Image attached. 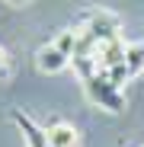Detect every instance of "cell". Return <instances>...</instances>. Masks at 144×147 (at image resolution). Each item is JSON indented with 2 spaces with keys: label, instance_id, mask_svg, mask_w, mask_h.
Returning <instances> with one entry per match:
<instances>
[{
  "label": "cell",
  "instance_id": "1",
  "mask_svg": "<svg viewBox=\"0 0 144 147\" xmlns=\"http://www.w3.org/2000/svg\"><path fill=\"white\" fill-rule=\"evenodd\" d=\"M80 83H83V93H87V99H90L93 106H99V109H106V112H112V115L125 112V93L118 90L103 70L90 74V77L80 80Z\"/></svg>",
  "mask_w": 144,
  "mask_h": 147
},
{
  "label": "cell",
  "instance_id": "2",
  "mask_svg": "<svg viewBox=\"0 0 144 147\" xmlns=\"http://www.w3.org/2000/svg\"><path fill=\"white\" fill-rule=\"evenodd\" d=\"M77 29H80L83 35H90L96 45L112 42V38H122V22H118V16L109 13V10H103V7L87 10V13L77 19Z\"/></svg>",
  "mask_w": 144,
  "mask_h": 147
},
{
  "label": "cell",
  "instance_id": "3",
  "mask_svg": "<svg viewBox=\"0 0 144 147\" xmlns=\"http://www.w3.org/2000/svg\"><path fill=\"white\" fill-rule=\"evenodd\" d=\"M10 118H13V125L22 131V141H26V147H51V141H48V134H45V128H39L35 121L26 115V112H19V109H13L10 112Z\"/></svg>",
  "mask_w": 144,
  "mask_h": 147
},
{
  "label": "cell",
  "instance_id": "4",
  "mask_svg": "<svg viewBox=\"0 0 144 147\" xmlns=\"http://www.w3.org/2000/svg\"><path fill=\"white\" fill-rule=\"evenodd\" d=\"M67 64H70V58L61 51V48H58L55 42L39 45V51H35V67H39L42 74H61Z\"/></svg>",
  "mask_w": 144,
  "mask_h": 147
},
{
  "label": "cell",
  "instance_id": "5",
  "mask_svg": "<svg viewBox=\"0 0 144 147\" xmlns=\"http://www.w3.org/2000/svg\"><path fill=\"white\" fill-rule=\"evenodd\" d=\"M51 147H80V131L70 125V121H51L45 128Z\"/></svg>",
  "mask_w": 144,
  "mask_h": 147
},
{
  "label": "cell",
  "instance_id": "6",
  "mask_svg": "<svg viewBox=\"0 0 144 147\" xmlns=\"http://www.w3.org/2000/svg\"><path fill=\"white\" fill-rule=\"evenodd\" d=\"M125 67H128L131 77H138L144 70V42H128L125 45Z\"/></svg>",
  "mask_w": 144,
  "mask_h": 147
},
{
  "label": "cell",
  "instance_id": "7",
  "mask_svg": "<svg viewBox=\"0 0 144 147\" xmlns=\"http://www.w3.org/2000/svg\"><path fill=\"white\" fill-rule=\"evenodd\" d=\"M77 42H80V29H77V26L61 29V32H58V38H55V45L61 48V51H64L67 58H74V51H77Z\"/></svg>",
  "mask_w": 144,
  "mask_h": 147
},
{
  "label": "cell",
  "instance_id": "8",
  "mask_svg": "<svg viewBox=\"0 0 144 147\" xmlns=\"http://www.w3.org/2000/svg\"><path fill=\"white\" fill-rule=\"evenodd\" d=\"M13 77V58H10V51L3 45H0V83H7Z\"/></svg>",
  "mask_w": 144,
  "mask_h": 147
},
{
  "label": "cell",
  "instance_id": "9",
  "mask_svg": "<svg viewBox=\"0 0 144 147\" xmlns=\"http://www.w3.org/2000/svg\"><path fill=\"white\" fill-rule=\"evenodd\" d=\"M3 3H7V7H29L32 0H3Z\"/></svg>",
  "mask_w": 144,
  "mask_h": 147
}]
</instances>
